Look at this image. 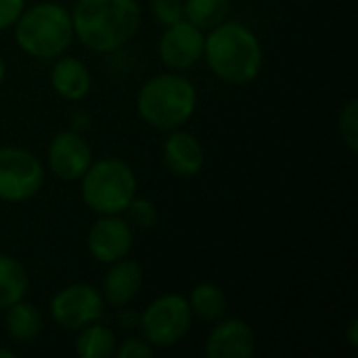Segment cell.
Masks as SVG:
<instances>
[{"label":"cell","mask_w":358,"mask_h":358,"mask_svg":"<svg viewBox=\"0 0 358 358\" xmlns=\"http://www.w3.org/2000/svg\"><path fill=\"white\" fill-rule=\"evenodd\" d=\"M90 254L105 264H113L128 256L132 248V231L120 218H101L92 224L88 233Z\"/></svg>","instance_id":"8fae6325"},{"label":"cell","mask_w":358,"mask_h":358,"mask_svg":"<svg viewBox=\"0 0 358 358\" xmlns=\"http://www.w3.org/2000/svg\"><path fill=\"white\" fill-rule=\"evenodd\" d=\"M357 329H358V323L357 321H352L350 323V346H358V338H357Z\"/></svg>","instance_id":"484cf974"},{"label":"cell","mask_w":358,"mask_h":358,"mask_svg":"<svg viewBox=\"0 0 358 358\" xmlns=\"http://www.w3.org/2000/svg\"><path fill=\"white\" fill-rule=\"evenodd\" d=\"M17 44L31 57L61 55L73 38L71 15L57 2H42L21 13L15 21Z\"/></svg>","instance_id":"277c9868"},{"label":"cell","mask_w":358,"mask_h":358,"mask_svg":"<svg viewBox=\"0 0 358 358\" xmlns=\"http://www.w3.org/2000/svg\"><path fill=\"white\" fill-rule=\"evenodd\" d=\"M203 52L212 71L231 84L252 82L262 67V46L252 29L237 21L212 27Z\"/></svg>","instance_id":"7a4b0ae2"},{"label":"cell","mask_w":358,"mask_h":358,"mask_svg":"<svg viewBox=\"0 0 358 358\" xmlns=\"http://www.w3.org/2000/svg\"><path fill=\"white\" fill-rule=\"evenodd\" d=\"M189 308L201 321H216L227 310V298H224L220 287H216L212 283H203V285H197L191 292Z\"/></svg>","instance_id":"ffe728a7"},{"label":"cell","mask_w":358,"mask_h":358,"mask_svg":"<svg viewBox=\"0 0 358 358\" xmlns=\"http://www.w3.org/2000/svg\"><path fill=\"white\" fill-rule=\"evenodd\" d=\"M195 103L197 96L193 84L174 73H164L149 80L136 99L143 120L159 130H174L182 126L193 115Z\"/></svg>","instance_id":"3957f363"},{"label":"cell","mask_w":358,"mask_h":358,"mask_svg":"<svg viewBox=\"0 0 358 358\" xmlns=\"http://www.w3.org/2000/svg\"><path fill=\"white\" fill-rule=\"evenodd\" d=\"M206 38L197 25L180 19L164 31L159 40V57L172 69H187L195 65L203 55Z\"/></svg>","instance_id":"9c48e42d"},{"label":"cell","mask_w":358,"mask_h":358,"mask_svg":"<svg viewBox=\"0 0 358 358\" xmlns=\"http://www.w3.org/2000/svg\"><path fill=\"white\" fill-rule=\"evenodd\" d=\"M92 151L78 132H61L48 149L50 170L63 180H78L90 168Z\"/></svg>","instance_id":"30bf717a"},{"label":"cell","mask_w":358,"mask_h":358,"mask_svg":"<svg viewBox=\"0 0 358 358\" xmlns=\"http://www.w3.org/2000/svg\"><path fill=\"white\" fill-rule=\"evenodd\" d=\"M50 82H52V88L63 99H69V101L84 99L90 90V73L84 67V63H80L73 57H63L57 61L50 73Z\"/></svg>","instance_id":"9a60e30c"},{"label":"cell","mask_w":358,"mask_h":358,"mask_svg":"<svg viewBox=\"0 0 358 358\" xmlns=\"http://www.w3.org/2000/svg\"><path fill=\"white\" fill-rule=\"evenodd\" d=\"M4 73H6V67H4V61H2V57H0V82L4 80Z\"/></svg>","instance_id":"83f0119b"},{"label":"cell","mask_w":358,"mask_h":358,"mask_svg":"<svg viewBox=\"0 0 358 358\" xmlns=\"http://www.w3.org/2000/svg\"><path fill=\"white\" fill-rule=\"evenodd\" d=\"M143 283V271L136 262L132 260H117L109 268L105 281H103V294L109 304L113 306H124L128 304L136 292L141 289Z\"/></svg>","instance_id":"5bb4252c"},{"label":"cell","mask_w":358,"mask_h":358,"mask_svg":"<svg viewBox=\"0 0 358 358\" xmlns=\"http://www.w3.org/2000/svg\"><path fill=\"white\" fill-rule=\"evenodd\" d=\"M231 8V0H185L182 10L185 19L197 25L199 29H212L224 21Z\"/></svg>","instance_id":"d6986e66"},{"label":"cell","mask_w":358,"mask_h":358,"mask_svg":"<svg viewBox=\"0 0 358 358\" xmlns=\"http://www.w3.org/2000/svg\"><path fill=\"white\" fill-rule=\"evenodd\" d=\"M71 23L84 46L111 52L136 34L141 6L136 0H78Z\"/></svg>","instance_id":"6da1fadb"},{"label":"cell","mask_w":358,"mask_h":358,"mask_svg":"<svg viewBox=\"0 0 358 358\" xmlns=\"http://www.w3.org/2000/svg\"><path fill=\"white\" fill-rule=\"evenodd\" d=\"M6 329L8 336L17 342H31L38 338L40 329H42V317L38 313V308L34 304H25V302H15L13 306H8L6 313Z\"/></svg>","instance_id":"2e32d148"},{"label":"cell","mask_w":358,"mask_h":358,"mask_svg":"<svg viewBox=\"0 0 358 358\" xmlns=\"http://www.w3.org/2000/svg\"><path fill=\"white\" fill-rule=\"evenodd\" d=\"M113 355L117 358H151L153 357V348L147 342H143V340L130 338Z\"/></svg>","instance_id":"cb8c5ba5"},{"label":"cell","mask_w":358,"mask_h":358,"mask_svg":"<svg viewBox=\"0 0 358 358\" xmlns=\"http://www.w3.org/2000/svg\"><path fill=\"white\" fill-rule=\"evenodd\" d=\"M126 210H130V218L138 227H151L155 222V216H157L153 203L147 201V199H132Z\"/></svg>","instance_id":"603a6c76"},{"label":"cell","mask_w":358,"mask_h":358,"mask_svg":"<svg viewBox=\"0 0 358 358\" xmlns=\"http://www.w3.org/2000/svg\"><path fill=\"white\" fill-rule=\"evenodd\" d=\"M27 292V273L10 256L0 254V310L23 300Z\"/></svg>","instance_id":"e0dca14e"},{"label":"cell","mask_w":358,"mask_h":358,"mask_svg":"<svg viewBox=\"0 0 358 358\" xmlns=\"http://www.w3.org/2000/svg\"><path fill=\"white\" fill-rule=\"evenodd\" d=\"M340 132H342L344 143H346L352 151H357L358 149V101L357 99H352V101L344 107V111H342V115H340Z\"/></svg>","instance_id":"44dd1931"},{"label":"cell","mask_w":358,"mask_h":358,"mask_svg":"<svg viewBox=\"0 0 358 358\" xmlns=\"http://www.w3.org/2000/svg\"><path fill=\"white\" fill-rule=\"evenodd\" d=\"M0 358H15V352L6 350V348H0Z\"/></svg>","instance_id":"4316f807"},{"label":"cell","mask_w":358,"mask_h":358,"mask_svg":"<svg viewBox=\"0 0 358 358\" xmlns=\"http://www.w3.org/2000/svg\"><path fill=\"white\" fill-rule=\"evenodd\" d=\"M76 352L82 358H109L115 352V336L103 325H86L76 340Z\"/></svg>","instance_id":"ac0fdd59"},{"label":"cell","mask_w":358,"mask_h":358,"mask_svg":"<svg viewBox=\"0 0 358 358\" xmlns=\"http://www.w3.org/2000/svg\"><path fill=\"white\" fill-rule=\"evenodd\" d=\"M151 6H153V15L166 25H172V23L185 19L182 0H153Z\"/></svg>","instance_id":"7402d4cb"},{"label":"cell","mask_w":358,"mask_h":358,"mask_svg":"<svg viewBox=\"0 0 358 358\" xmlns=\"http://www.w3.org/2000/svg\"><path fill=\"white\" fill-rule=\"evenodd\" d=\"M82 178V197L92 212L113 216L124 212L134 199V172L120 159H101L90 164Z\"/></svg>","instance_id":"5b68a950"},{"label":"cell","mask_w":358,"mask_h":358,"mask_svg":"<svg viewBox=\"0 0 358 358\" xmlns=\"http://www.w3.org/2000/svg\"><path fill=\"white\" fill-rule=\"evenodd\" d=\"M44 180L40 159L17 147L0 149V199L23 201L34 197Z\"/></svg>","instance_id":"52a82bcc"},{"label":"cell","mask_w":358,"mask_h":358,"mask_svg":"<svg viewBox=\"0 0 358 358\" xmlns=\"http://www.w3.org/2000/svg\"><path fill=\"white\" fill-rule=\"evenodd\" d=\"M25 0H0V29L13 25L23 13Z\"/></svg>","instance_id":"d4e9b609"},{"label":"cell","mask_w":358,"mask_h":358,"mask_svg":"<svg viewBox=\"0 0 358 358\" xmlns=\"http://www.w3.org/2000/svg\"><path fill=\"white\" fill-rule=\"evenodd\" d=\"M143 334L149 344L170 348L191 329V308L180 296H162L147 306L141 317Z\"/></svg>","instance_id":"8992f818"},{"label":"cell","mask_w":358,"mask_h":358,"mask_svg":"<svg viewBox=\"0 0 358 358\" xmlns=\"http://www.w3.org/2000/svg\"><path fill=\"white\" fill-rule=\"evenodd\" d=\"M166 164L176 176L182 178L199 174L203 166V149L199 141L189 132H174L166 141Z\"/></svg>","instance_id":"4fadbf2b"},{"label":"cell","mask_w":358,"mask_h":358,"mask_svg":"<svg viewBox=\"0 0 358 358\" xmlns=\"http://www.w3.org/2000/svg\"><path fill=\"white\" fill-rule=\"evenodd\" d=\"M50 315L63 329H82L103 317V298L90 285H69L52 298Z\"/></svg>","instance_id":"ba28073f"},{"label":"cell","mask_w":358,"mask_h":358,"mask_svg":"<svg viewBox=\"0 0 358 358\" xmlns=\"http://www.w3.org/2000/svg\"><path fill=\"white\" fill-rule=\"evenodd\" d=\"M254 350L256 338L252 327L237 319L216 325L206 344V352L210 358H250Z\"/></svg>","instance_id":"7c38bea8"}]
</instances>
